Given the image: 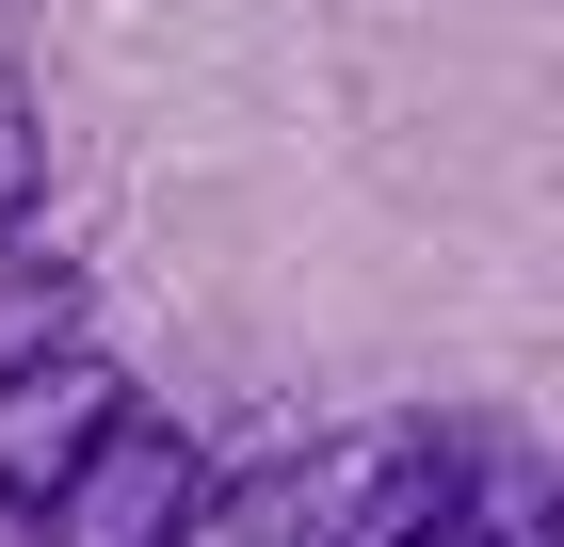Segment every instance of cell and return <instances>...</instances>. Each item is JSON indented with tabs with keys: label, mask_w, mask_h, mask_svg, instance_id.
Masks as SVG:
<instances>
[{
	"label": "cell",
	"mask_w": 564,
	"mask_h": 547,
	"mask_svg": "<svg viewBox=\"0 0 564 547\" xmlns=\"http://www.w3.org/2000/svg\"><path fill=\"white\" fill-rule=\"evenodd\" d=\"M82 338V274L65 258H33V226L0 242V371H33V354H65Z\"/></svg>",
	"instance_id": "cell-4"
},
{
	"label": "cell",
	"mask_w": 564,
	"mask_h": 547,
	"mask_svg": "<svg viewBox=\"0 0 564 547\" xmlns=\"http://www.w3.org/2000/svg\"><path fill=\"white\" fill-rule=\"evenodd\" d=\"M145 386L97 371L82 338L65 354H33V371H0V547H48V515H65V483L97 467V435L130 419Z\"/></svg>",
	"instance_id": "cell-2"
},
{
	"label": "cell",
	"mask_w": 564,
	"mask_h": 547,
	"mask_svg": "<svg viewBox=\"0 0 564 547\" xmlns=\"http://www.w3.org/2000/svg\"><path fill=\"white\" fill-rule=\"evenodd\" d=\"M420 547H549V500H532V483H468Z\"/></svg>",
	"instance_id": "cell-5"
},
{
	"label": "cell",
	"mask_w": 564,
	"mask_h": 547,
	"mask_svg": "<svg viewBox=\"0 0 564 547\" xmlns=\"http://www.w3.org/2000/svg\"><path fill=\"white\" fill-rule=\"evenodd\" d=\"M33 194H48V129H33V97H17V65H0V242L33 226Z\"/></svg>",
	"instance_id": "cell-6"
},
{
	"label": "cell",
	"mask_w": 564,
	"mask_h": 547,
	"mask_svg": "<svg viewBox=\"0 0 564 547\" xmlns=\"http://www.w3.org/2000/svg\"><path fill=\"white\" fill-rule=\"evenodd\" d=\"M468 483H484L468 435L371 419V435H306V451H274V467H242V483H210V500L177 515V547H420Z\"/></svg>",
	"instance_id": "cell-1"
},
{
	"label": "cell",
	"mask_w": 564,
	"mask_h": 547,
	"mask_svg": "<svg viewBox=\"0 0 564 547\" xmlns=\"http://www.w3.org/2000/svg\"><path fill=\"white\" fill-rule=\"evenodd\" d=\"M210 500L194 483V435L162 419V403H130V419L97 435V467L65 483V515H48V547H177V515Z\"/></svg>",
	"instance_id": "cell-3"
}]
</instances>
